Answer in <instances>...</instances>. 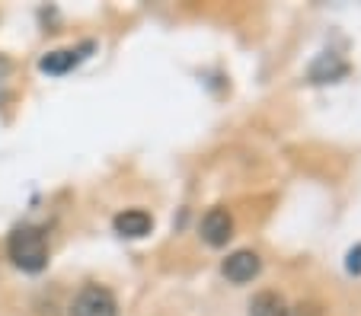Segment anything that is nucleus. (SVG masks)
<instances>
[{
	"label": "nucleus",
	"instance_id": "1",
	"mask_svg": "<svg viewBox=\"0 0 361 316\" xmlns=\"http://www.w3.org/2000/svg\"><path fill=\"white\" fill-rule=\"evenodd\" d=\"M7 255H10V262H13L16 268H23V272H29V275L42 272V268L48 265V240H45V234H42L39 227H32V224L16 227L13 234H10V240H7Z\"/></svg>",
	"mask_w": 361,
	"mask_h": 316
},
{
	"label": "nucleus",
	"instance_id": "2",
	"mask_svg": "<svg viewBox=\"0 0 361 316\" xmlns=\"http://www.w3.org/2000/svg\"><path fill=\"white\" fill-rule=\"evenodd\" d=\"M71 316H118V303H116V297H112L109 288L87 284V288L74 297Z\"/></svg>",
	"mask_w": 361,
	"mask_h": 316
},
{
	"label": "nucleus",
	"instance_id": "10",
	"mask_svg": "<svg viewBox=\"0 0 361 316\" xmlns=\"http://www.w3.org/2000/svg\"><path fill=\"white\" fill-rule=\"evenodd\" d=\"M10 68H13V64H10V58H7V55H0V77H7V74H10Z\"/></svg>",
	"mask_w": 361,
	"mask_h": 316
},
{
	"label": "nucleus",
	"instance_id": "3",
	"mask_svg": "<svg viewBox=\"0 0 361 316\" xmlns=\"http://www.w3.org/2000/svg\"><path fill=\"white\" fill-rule=\"evenodd\" d=\"M221 272H224L227 282L246 284V282H252V278L262 272V259L252 253V249H237V253H231V255L224 259Z\"/></svg>",
	"mask_w": 361,
	"mask_h": 316
},
{
	"label": "nucleus",
	"instance_id": "7",
	"mask_svg": "<svg viewBox=\"0 0 361 316\" xmlns=\"http://www.w3.org/2000/svg\"><path fill=\"white\" fill-rule=\"evenodd\" d=\"M345 74H348L345 61H339L336 55H320L314 64H310V80L314 83H333Z\"/></svg>",
	"mask_w": 361,
	"mask_h": 316
},
{
	"label": "nucleus",
	"instance_id": "9",
	"mask_svg": "<svg viewBox=\"0 0 361 316\" xmlns=\"http://www.w3.org/2000/svg\"><path fill=\"white\" fill-rule=\"evenodd\" d=\"M345 272H348V275H361V243L348 249V255H345Z\"/></svg>",
	"mask_w": 361,
	"mask_h": 316
},
{
	"label": "nucleus",
	"instance_id": "5",
	"mask_svg": "<svg viewBox=\"0 0 361 316\" xmlns=\"http://www.w3.org/2000/svg\"><path fill=\"white\" fill-rule=\"evenodd\" d=\"M93 51V42H83V45H77V49H58V51H48L45 58L39 61V68L45 70V74H68V70H74L77 64L83 61V58Z\"/></svg>",
	"mask_w": 361,
	"mask_h": 316
},
{
	"label": "nucleus",
	"instance_id": "8",
	"mask_svg": "<svg viewBox=\"0 0 361 316\" xmlns=\"http://www.w3.org/2000/svg\"><path fill=\"white\" fill-rule=\"evenodd\" d=\"M291 310L285 307V301H281L275 291H262V294H256L250 301V316H288Z\"/></svg>",
	"mask_w": 361,
	"mask_h": 316
},
{
	"label": "nucleus",
	"instance_id": "6",
	"mask_svg": "<svg viewBox=\"0 0 361 316\" xmlns=\"http://www.w3.org/2000/svg\"><path fill=\"white\" fill-rule=\"evenodd\" d=\"M112 227H116L118 236H128V240H141V236H147L150 230H154V217H150L147 211H141V208H128V211L116 214Z\"/></svg>",
	"mask_w": 361,
	"mask_h": 316
},
{
	"label": "nucleus",
	"instance_id": "4",
	"mask_svg": "<svg viewBox=\"0 0 361 316\" xmlns=\"http://www.w3.org/2000/svg\"><path fill=\"white\" fill-rule=\"evenodd\" d=\"M198 230H202V240L208 243V246L221 249V246H227V240L233 236V217L227 214V208H212V211H204Z\"/></svg>",
	"mask_w": 361,
	"mask_h": 316
}]
</instances>
